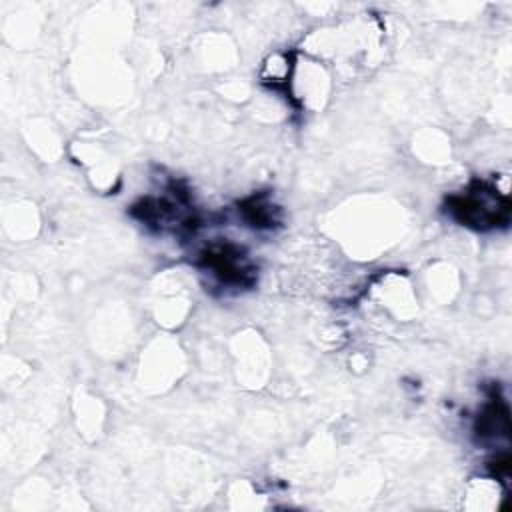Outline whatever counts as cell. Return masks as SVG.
Returning <instances> with one entry per match:
<instances>
[{"instance_id": "6da1fadb", "label": "cell", "mask_w": 512, "mask_h": 512, "mask_svg": "<svg viewBox=\"0 0 512 512\" xmlns=\"http://www.w3.org/2000/svg\"><path fill=\"white\" fill-rule=\"evenodd\" d=\"M446 206L452 218L474 230L506 226L510 216L508 198L484 182H474L464 194L450 196Z\"/></svg>"}, {"instance_id": "7a4b0ae2", "label": "cell", "mask_w": 512, "mask_h": 512, "mask_svg": "<svg viewBox=\"0 0 512 512\" xmlns=\"http://www.w3.org/2000/svg\"><path fill=\"white\" fill-rule=\"evenodd\" d=\"M200 264L220 282L230 286H248L254 280V268L242 248L232 242H212L200 252Z\"/></svg>"}, {"instance_id": "3957f363", "label": "cell", "mask_w": 512, "mask_h": 512, "mask_svg": "<svg viewBox=\"0 0 512 512\" xmlns=\"http://www.w3.org/2000/svg\"><path fill=\"white\" fill-rule=\"evenodd\" d=\"M474 430L480 438H498L508 436L510 432V418H508V406L500 396H492L490 402L484 404V408L478 412V418L474 422Z\"/></svg>"}, {"instance_id": "277c9868", "label": "cell", "mask_w": 512, "mask_h": 512, "mask_svg": "<svg viewBox=\"0 0 512 512\" xmlns=\"http://www.w3.org/2000/svg\"><path fill=\"white\" fill-rule=\"evenodd\" d=\"M240 210H242L244 218L256 228H272L278 222L276 208L258 196H252L250 200L242 202Z\"/></svg>"}]
</instances>
